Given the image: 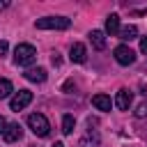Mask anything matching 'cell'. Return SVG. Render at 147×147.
Wrapping results in <instances>:
<instances>
[{"label": "cell", "instance_id": "cell-9", "mask_svg": "<svg viewBox=\"0 0 147 147\" xmlns=\"http://www.w3.org/2000/svg\"><path fill=\"white\" fill-rule=\"evenodd\" d=\"M92 103H94L96 110H103V113H108V110L113 108V101H110L108 94H94V96H92Z\"/></svg>", "mask_w": 147, "mask_h": 147}, {"label": "cell", "instance_id": "cell-23", "mask_svg": "<svg viewBox=\"0 0 147 147\" xmlns=\"http://www.w3.org/2000/svg\"><path fill=\"white\" fill-rule=\"evenodd\" d=\"M7 5H9V2H7V0H0V9H5V7H7Z\"/></svg>", "mask_w": 147, "mask_h": 147}, {"label": "cell", "instance_id": "cell-11", "mask_svg": "<svg viewBox=\"0 0 147 147\" xmlns=\"http://www.w3.org/2000/svg\"><path fill=\"white\" fill-rule=\"evenodd\" d=\"M106 32H108L110 37L119 34V16H117V14H110V16L106 18Z\"/></svg>", "mask_w": 147, "mask_h": 147}, {"label": "cell", "instance_id": "cell-17", "mask_svg": "<svg viewBox=\"0 0 147 147\" xmlns=\"http://www.w3.org/2000/svg\"><path fill=\"white\" fill-rule=\"evenodd\" d=\"M136 117H147V103H140L136 108Z\"/></svg>", "mask_w": 147, "mask_h": 147}, {"label": "cell", "instance_id": "cell-4", "mask_svg": "<svg viewBox=\"0 0 147 147\" xmlns=\"http://www.w3.org/2000/svg\"><path fill=\"white\" fill-rule=\"evenodd\" d=\"M113 55H115L117 64H122V67H129V64H133V62H136V53H133L126 44H119V46L113 51Z\"/></svg>", "mask_w": 147, "mask_h": 147}, {"label": "cell", "instance_id": "cell-10", "mask_svg": "<svg viewBox=\"0 0 147 147\" xmlns=\"http://www.w3.org/2000/svg\"><path fill=\"white\" fill-rule=\"evenodd\" d=\"M23 76H25L30 83H44V80H46V69H44V67H37V69H28Z\"/></svg>", "mask_w": 147, "mask_h": 147}, {"label": "cell", "instance_id": "cell-24", "mask_svg": "<svg viewBox=\"0 0 147 147\" xmlns=\"http://www.w3.org/2000/svg\"><path fill=\"white\" fill-rule=\"evenodd\" d=\"M51 147H64V145H62V142H53Z\"/></svg>", "mask_w": 147, "mask_h": 147}, {"label": "cell", "instance_id": "cell-21", "mask_svg": "<svg viewBox=\"0 0 147 147\" xmlns=\"http://www.w3.org/2000/svg\"><path fill=\"white\" fill-rule=\"evenodd\" d=\"M5 129H7V122H5V117H0V136L5 133Z\"/></svg>", "mask_w": 147, "mask_h": 147}, {"label": "cell", "instance_id": "cell-20", "mask_svg": "<svg viewBox=\"0 0 147 147\" xmlns=\"http://www.w3.org/2000/svg\"><path fill=\"white\" fill-rule=\"evenodd\" d=\"M7 48H9V46H7V41H0V55H5V53H7Z\"/></svg>", "mask_w": 147, "mask_h": 147}, {"label": "cell", "instance_id": "cell-16", "mask_svg": "<svg viewBox=\"0 0 147 147\" xmlns=\"http://www.w3.org/2000/svg\"><path fill=\"white\" fill-rule=\"evenodd\" d=\"M96 145H99V136H96V133H94V136L87 133V136L80 138V142H78V147H96Z\"/></svg>", "mask_w": 147, "mask_h": 147}, {"label": "cell", "instance_id": "cell-2", "mask_svg": "<svg viewBox=\"0 0 147 147\" xmlns=\"http://www.w3.org/2000/svg\"><path fill=\"white\" fill-rule=\"evenodd\" d=\"M34 57H37V51H34L32 44H18V46L14 48V62H16L18 67H28V64H32Z\"/></svg>", "mask_w": 147, "mask_h": 147}, {"label": "cell", "instance_id": "cell-6", "mask_svg": "<svg viewBox=\"0 0 147 147\" xmlns=\"http://www.w3.org/2000/svg\"><path fill=\"white\" fill-rule=\"evenodd\" d=\"M21 136H23L21 124H18V122H11V124H7L5 133H2V140H5V142H16V140H21Z\"/></svg>", "mask_w": 147, "mask_h": 147}, {"label": "cell", "instance_id": "cell-14", "mask_svg": "<svg viewBox=\"0 0 147 147\" xmlns=\"http://www.w3.org/2000/svg\"><path fill=\"white\" fill-rule=\"evenodd\" d=\"M11 92H14V85H11V80H7V78H0V99H7Z\"/></svg>", "mask_w": 147, "mask_h": 147}, {"label": "cell", "instance_id": "cell-18", "mask_svg": "<svg viewBox=\"0 0 147 147\" xmlns=\"http://www.w3.org/2000/svg\"><path fill=\"white\" fill-rule=\"evenodd\" d=\"M140 53H145V55H147V37H142V39H140Z\"/></svg>", "mask_w": 147, "mask_h": 147}, {"label": "cell", "instance_id": "cell-3", "mask_svg": "<svg viewBox=\"0 0 147 147\" xmlns=\"http://www.w3.org/2000/svg\"><path fill=\"white\" fill-rule=\"evenodd\" d=\"M28 126H30L32 133L39 136V138H46L48 131H51V124H48V119H46L41 113H32V115L28 117Z\"/></svg>", "mask_w": 147, "mask_h": 147}, {"label": "cell", "instance_id": "cell-5", "mask_svg": "<svg viewBox=\"0 0 147 147\" xmlns=\"http://www.w3.org/2000/svg\"><path fill=\"white\" fill-rule=\"evenodd\" d=\"M30 101H32V92H30V90H18V92L11 96V101H9V108L18 113V110H23V108H25Z\"/></svg>", "mask_w": 147, "mask_h": 147}, {"label": "cell", "instance_id": "cell-12", "mask_svg": "<svg viewBox=\"0 0 147 147\" xmlns=\"http://www.w3.org/2000/svg\"><path fill=\"white\" fill-rule=\"evenodd\" d=\"M90 41H92V46H94L96 51H103V48H106V34H103L101 30H92V32H90Z\"/></svg>", "mask_w": 147, "mask_h": 147}, {"label": "cell", "instance_id": "cell-19", "mask_svg": "<svg viewBox=\"0 0 147 147\" xmlns=\"http://www.w3.org/2000/svg\"><path fill=\"white\" fill-rule=\"evenodd\" d=\"M62 90H64V92H71V90H74V80H67V83H64V87H62Z\"/></svg>", "mask_w": 147, "mask_h": 147}, {"label": "cell", "instance_id": "cell-15", "mask_svg": "<svg viewBox=\"0 0 147 147\" xmlns=\"http://www.w3.org/2000/svg\"><path fill=\"white\" fill-rule=\"evenodd\" d=\"M74 126H76V119H74V115H64L62 117V133H71L74 131Z\"/></svg>", "mask_w": 147, "mask_h": 147}, {"label": "cell", "instance_id": "cell-1", "mask_svg": "<svg viewBox=\"0 0 147 147\" xmlns=\"http://www.w3.org/2000/svg\"><path fill=\"white\" fill-rule=\"evenodd\" d=\"M34 25L39 30H67V28H71V18H67V16H44V18H37Z\"/></svg>", "mask_w": 147, "mask_h": 147}, {"label": "cell", "instance_id": "cell-22", "mask_svg": "<svg viewBox=\"0 0 147 147\" xmlns=\"http://www.w3.org/2000/svg\"><path fill=\"white\" fill-rule=\"evenodd\" d=\"M51 62H53V64H60V55H57V53H55V55H53V57H51Z\"/></svg>", "mask_w": 147, "mask_h": 147}, {"label": "cell", "instance_id": "cell-13", "mask_svg": "<svg viewBox=\"0 0 147 147\" xmlns=\"http://www.w3.org/2000/svg\"><path fill=\"white\" fill-rule=\"evenodd\" d=\"M119 39H124V41L138 39V28H136V25H126V28H122V30H119Z\"/></svg>", "mask_w": 147, "mask_h": 147}, {"label": "cell", "instance_id": "cell-7", "mask_svg": "<svg viewBox=\"0 0 147 147\" xmlns=\"http://www.w3.org/2000/svg\"><path fill=\"white\" fill-rule=\"evenodd\" d=\"M69 60L76 62V64H83V62L87 60V48H85L83 44H74L71 51H69Z\"/></svg>", "mask_w": 147, "mask_h": 147}, {"label": "cell", "instance_id": "cell-8", "mask_svg": "<svg viewBox=\"0 0 147 147\" xmlns=\"http://www.w3.org/2000/svg\"><path fill=\"white\" fill-rule=\"evenodd\" d=\"M131 101H133V96H131V92H129V90H119V92H117V96H115V106H117L119 110H129Z\"/></svg>", "mask_w": 147, "mask_h": 147}]
</instances>
